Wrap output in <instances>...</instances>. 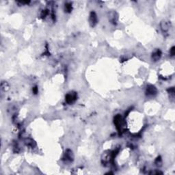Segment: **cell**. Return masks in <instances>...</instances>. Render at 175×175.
<instances>
[{
    "mask_svg": "<svg viewBox=\"0 0 175 175\" xmlns=\"http://www.w3.org/2000/svg\"><path fill=\"white\" fill-rule=\"evenodd\" d=\"M161 55V52L160 50H157L156 51H155L153 53V59L155 61H157L158 60L159 58H160Z\"/></svg>",
    "mask_w": 175,
    "mask_h": 175,
    "instance_id": "cell-6",
    "label": "cell"
},
{
    "mask_svg": "<svg viewBox=\"0 0 175 175\" xmlns=\"http://www.w3.org/2000/svg\"><path fill=\"white\" fill-rule=\"evenodd\" d=\"M76 99V94L75 93H68L66 96V101L68 103H72Z\"/></svg>",
    "mask_w": 175,
    "mask_h": 175,
    "instance_id": "cell-2",
    "label": "cell"
},
{
    "mask_svg": "<svg viewBox=\"0 0 175 175\" xmlns=\"http://www.w3.org/2000/svg\"><path fill=\"white\" fill-rule=\"evenodd\" d=\"M157 93V90L153 86H149L146 89V94L148 96H154Z\"/></svg>",
    "mask_w": 175,
    "mask_h": 175,
    "instance_id": "cell-3",
    "label": "cell"
},
{
    "mask_svg": "<svg viewBox=\"0 0 175 175\" xmlns=\"http://www.w3.org/2000/svg\"><path fill=\"white\" fill-rule=\"evenodd\" d=\"M170 53H171V55H174V47H173L171 49V50H170Z\"/></svg>",
    "mask_w": 175,
    "mask_h": 175,
    "instance_id": "cell-8",
    "label": "cell"
},
{
    "mask_svg": "<svg viewBox=\"0 0 175 175\" xmlns=\"http://www.w3.org/2000/svg\"><path fill=\"white\" fill-rule=\"evenodd\" d=\"M97 16L95 14V12H92L90 15V17H89V23H90V25H91L92 27H94L97 23Z\"/></svg>",
    "mask_w": 175,
    "mask_h": 175,
    "instance_id": "cell-1",
    "label": "cell"
},
{
    "mask_svg": "<svg viewBox=\"0 0 175 175\" xmlns=\"http://www.w3.org/2000/svg\"><path fill=\"white\" fill-rule=\"evenodd\" d=\"M169 28H170V25H169V23H168V22H161V30L163 32H167L169 30Z\"/></svg>",
    "mask_w": 175,
    "mask_h": 175,
    "instance_id": "cell-5",
    "label": "cell"
},
{
    "mask_svg": "<svg viewBox=\"0 0 175 175\" xmlns=\"http://www.w3.org/2000/svg\"><path fill=\"white\" fill-rule=\"evenodd\" d=\"M65 156H66V160L71 161L73 159V155L72 152L71 151H68L67 152H66V153L65 154Z\"/></svg>",
    "mask_w": 175,
    "mask_h": 175,
    "instance_id": "cell-7",
    "label": "cell"
},
{
    "mask_svg": "<svg viewBox=\"0 0 175 175\" xmlns=\"http://www.w3.org/2000/svg\"><path fill=\"white\" fill-rule=\"evenodd\" d=\"M122 118L120 116H116L114 119V123L118 129H120V128L122 127Z\"/></svg>",
    "mask_w": 175,
    "mask_h": 175,
    "instance_id": "cell-4",
    "label": "cell"
}]
</instances>
